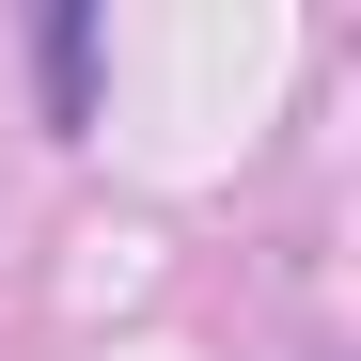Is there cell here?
<instances>
[{
  "mask_svg": "<svg viewBox=\"0 0 361 361\" xmlns=\"http://www.w3.org/2000/svg\"><path fill=\"white\" fill-rule=\"evenodd\" d=\"M32 79H47V126H79V110H94V16H79V0L32 32Z\"/></svg>",
  "mask_w": 361,
  "mask_h": 361,
  "instance_id": "6da1fadb",
  "label": "cell"
}]
</instances>
